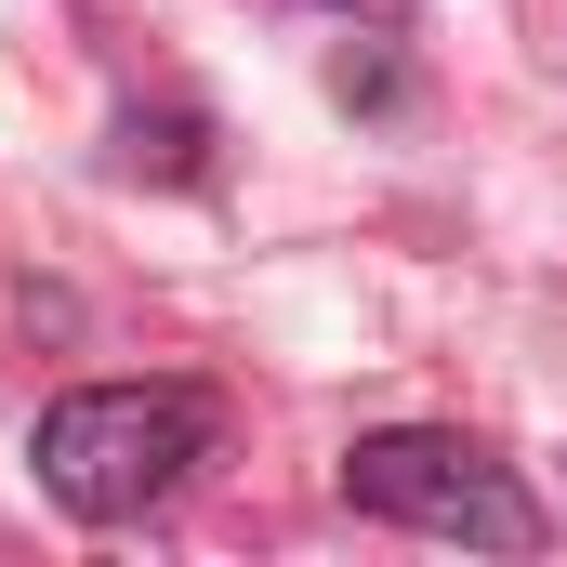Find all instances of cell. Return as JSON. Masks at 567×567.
<instances>
[{
	"label": "cell",
	"mask_w": 567,
	"mask_h": 567,
	"mask_svg": "<svg viewBox=\"0 0 567 567\" xmlns=\"http://www.w3.org/2000/svg\"><path fill=\"white\" fill-rule=\"evenodd\" d=\"M27 462H40V488H53L66 515H93V528L158 515V502L212 462V396H198V383H80V396L40 410Z\"/></svg>",
	"instance_id": "obj_1"
},
{
	"label": "cell",
	"mask_w": 567,
	"mask_h": 567,
	"mask_svg": "<svg viewBox=\"0 0 567 567\" xmlns=\"http://www.w3.org/2000/svg\"><path fill=\"white\" fill-rule=\"evenodd\" d=\"M343 13H410V0H343Z\"/></svg>",
	"instance_id": "obj_3"
},
{
	"label": "cell",
	"mask_w": 567,
	"mask_h": 567,
	"mask_svg": "<svg viewBox=\"0 0 567 567\" xmlns=\"http://www.w3.org/2000/svg\"><path fill=\"white\" fill-rule=\"evenodd\" d=\"M343 502L383 515V528H423V542H475V555H542V502L449 423H396L343 449Z\"/></svg>",
	"instance_id": "obj_2"
}]
</instances>
